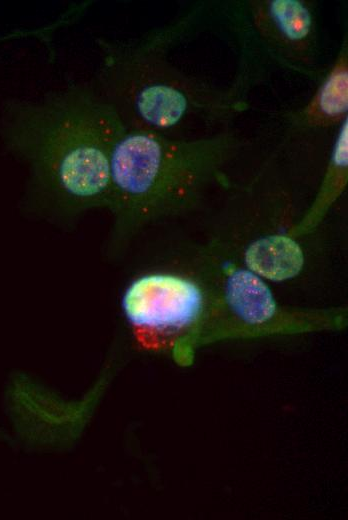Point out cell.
I'll return each mask as SVG.
<instances>
[{
	"mask_svg": "<svg viewBox=\"0 0 348 520\" xmlns=\"http://www.w3.org/2000/svg\"><path fill=\"white\" fill-rule=\"evenodd\" d=\"M124 129L91 81L69 82L37 100L10 102L1 133L28 166L29 208L66 227L106 209L111 154Z\"/></svg>",
	"mask_w": 348,
	"mask_h": 520,
	"instance_id": "1",
	"label": "cell"
},
{
	"mask_svg": "<svg viewBox=\"0 0 348 520\" xmlns=\"http://www.w3.org/2000/svg\"><path fill=\"white\" fill-rule=\"evenodd\" d=\"M208 5L195 4L173 20L126 40L96 39L99 64L90 80L125 129L171 137L193 124L215 126L244 113L248 101L177 67L170 52L200 25Z\"/></svg>",
	"mask_w": 348,
	"mask_h": 520,
	"instance_id": "2",
	"label": "cell"
},
{
	"mask_svg": "<svg viewBox=\"0 0 348 520\" xmlns=\"http://www.w3.org/2000/svg\"><path fill=\"white\" fill-rule=\"evenodd\" d=\"M242 146L231 130L171 137L124 129L111 154L107 253L119 256L147 226L188 214L212 188L226 187V168Z\"/></svg>",
	"mask_w": 348,
	"mask_h": 520,
	"instance_id": "3",
	"label": "cell"
},
{
	"mask_svg": "<svg viewBox=\"0 0 348 520\" xmlns=\"http://www.w3.org/2000/svg\"><path fill=\"white\" fill-rule=\"evenodd\" d=\"M236 48L229 89L248 101L250 91L282 70L318 82L321 37L317 8L308 0H232L221 5Z\"/></svg>",
	"mask_w": 348,
	"mask_h": 520,
	"instance_id": "4",
	"label": "cell"
},
{
	"mask_svg": "<svg viewBox=\"0 0 348 520\" xmlns=\"http://www.w3.org/2000/svg\"><path fill=\"white\" fill-rule=\"evenodd\" d=\"M120 307L142 349L169 353L186 366L193 362L195 349L207 342L215 298L202 274L159 266L137 272L127 281Z\"/></svg>",
	"mask_w": 348,
	"mask_h": 520,
	"instance_id": "5",
	"label": "cell"
},
{
	"mask_svg": "<svg viewBox=\"0 0 348 520\" xmlns=\"http://www.w3.org/2000/svg\"><path fill=\"white\" fill-rule=\"evenodd\" d=\"M202 276L215 298L209 341L274 333L302 332L341 324L342 316L282 308L266 280L214 240L201 253Z\"/></svg>",
	"mask_w": 348,
	"mask_h": 520,
	"instance_id": "6",
	"label": "cell"
},
{
	"mask_svg": "<svg viewBox=\"0 0 348 520\" xmlns=\"http://www.w3.org/2000/svg\"><path fill=\"white\" fill-rule=\"evenodd\" d=\"M310 99L287 111L283 119L292 132H312L338 127L348 117V34L342 36L338 52L323 72Z\"/></svg>",
	"mask_w": 348,
	"mask_h": 520,
	"instance_id": "7",
	"label": "cell"
},
{
	"mask_svg": "<svg viewBox=\"0 0 348 520\" xmlns=\"http://www.w3.org/2000/svg\"><path fill=\"white\" fill-rule=\"evenodd\" d=\"M348 184V117L337 127L327 164L309 206L294 221L287 233L299 239L312 234L325 220Z\"/></svg>",
	"mask_w": 348,
	"mask_h": 520,
	"instance_id": "8",
	"label": "cell"
},
{
	"mask_svg": "<svg viewBox=\"0 0 348 520\" xmlns=\"http://www.w3.org/2000/svg\"><path fill=\"white\" fill-rule=\"evenodd\" d=\"M287 229L252 240L244 251L243 264L264 280L282 282L296 277L305 258L298 239L290 236Z\"/></svg>",
	"mask_w": 348,
	"mask_h": 520,
	"instance_id": "9",
	"label": "cell"
}]
</instances>
